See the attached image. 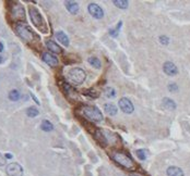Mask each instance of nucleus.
<instances>
[{
  "mask_svg": "<svg viewBox=\"0 0 190 176\" xmlns=\"http://www.w3.org/2000/svg\"><path fill=\"white\" fill-rule=\"evenodd\" d=\"M2 50H3V45H2L1 43H0V52H1Z\"/></svg>",
  "mask_w": 190,
  "mask_h": 176,
  "instance_id": "nucleus-32",
  "label": "nucleus"
},
{
  "mask_svg": "<svg viewBox=\"0 0 190 176\" xmlns=\"http://www.w3.org/2000/svg\"><path fill=\"white\" fill-rule=\"evenodd\" d=\"M82 113L87 119L92 122H102L104 119L103 113L97 107L94 105H83L82 107Z\"/></svg>",
  "mask_w": 190,
  "mask_h": 176,
  "instance_id": "nucleus-5",
  "label": "nucleus"
},
{
  "mask_svg": "<svg viewBox=\"0 0 190 176\" xmlns=\"http://www.w3.org/2000/svg\"><path fill=\"white\" fill-rule=\"evenodd\" d=\"M2 61H3V60H2V57H1V55H0V64H1V63H2Z\"/></svg>",
  "mask_w": 190,
  "mask_h": 176,
  "instance_id": "nucleus-33",
  "label": "nucleus"
},
{
  "mask_svg": "<svg viewBox=\"0 0 190 176\" xmlns=\"http://www.w3.org/2000/svg\"><path fill=\"white\" fill-rule=\"evenodd\" d=\"M123 26V22H119V23L117 24V26L115 27V29H111V31H109V35L111 36V37H117L118 34H119V31H120V27Z\"/></svg>",
  "mask_w": 190,
  "mask_h": 176,
  "instance_id": "nucleus-23",
  "label": "nucleus"
},
{
  "mask_svg": "<svg viewBox=\"0 0 190 176\" xmlns=\"http://www.w3.org/2000/svg\"><path fill=\"white\" fill-rule=\"evenodd\" d=\"M116 90L114 89L113 87H107V88H105V96L107 98H115L116 97Z\"/></svg>",
  "mask_w": 190,
  "mask_h": 176,
  "instance_id": "nucleus-26",
  "label": "nucleus"
},
{
  "mask_svg": "<svg viewBox=\"0 0 190 176\" xmlns=\"http://www.w3.org/2000/svg\"><path fill=\"white\" fill-rule=\"evenodd\" d=\"M104 110H105V112L107 113L108 115H111V117H114V115L117 114V107H116L114 103H106L105 105H104Z\"/></svg>",
  "mask_w": 190,
  "mask_h": 176,
  "instance_id": "nucleus-17",
  "label": "nucleus"
},
{
  "mask_svg": "<svg viewBox=\"0 0 190 176\" xmlns=\"http://www.w3.org/2000/svg\"><path fill=\"white\" fill-rule=\"evenodd\" d=\"M166 174L167 176H184V171L180 169V167L177 166H169L166 171Z\"/></svg>",
  "mask_w": 190,
  "mask_h": 176,
  "instance_id": "nucleus-15",
  "label": "nucleus"
},
{
  "mask_svg": "<svg viewBox=\"0 0 190 176\" xmlns=\"http://www.w3.org/2000/svg\"><path fill=\"white\" fill-rule=\"evenodd\" d=\"M163 107L167 110H175L176 103L174 102V100L169 99V98H163Z\"/></svg>",
  "mask_w": 190,
  "mask_h": 176,
  "instance_id": "nucleus-18",
  "label": "nucleus"
},
{
  "mask_svg": "<svg viewBox=\"0 0 190 176\" xmlns=\"http://www.w3.org/2000/svg\"><path fill=\"white\" fill-rule=\"evenodd\" d=\"M168 90L172 91V93H177V91H178L177 84H175V83H171V84H169V85H168Z\"/></svg>",
  "mask_w": 190,
  "mask_h": 176,
  "instance_id": "nucleus-28",
  "label": "nucleus"
},
{
  "mask_svg": "<svg viewBox=\"0 0 190 176\" xmlns=\"http://www.w3.org/2000/svg\"><path fill=\"white\" fill-rule=\"evenodd\" d=\"M163 71H164V73H165L166 75H168V76H175L178 73L177 67L174 64L173 62H169V61L165 62L163 64Z\"/></svg>",
  "mask_w": 190,
  "mask_h": 176,
  "instance_id": "nucleus-10",
  "label": "nucleus"
},
{
  "mask_svg": "<svg viewBox=\"0 0 190 176\" xmlns=\"http://www.w3.org/2000/svg\"><path fill=\"white\" fill-rule=\"evenodd\" d=\"M65 6L71 14H77L78 12H79V5L75 1H71V0L65 1Z\"/></svg>",
  "mask_w": 190,
  "mask_h": 176,
  "instance_id": "nucleus-12",
  "label": "nucleus"
},
{
  "mask_svg": "<svg viewBox=\"0 0 190 176\" xmlns=\"http://www.w3.org/2000/svg\"><path fill=\"white\" fill-rule=\"evenodd\" d=\"M42 59H43V61L45 62L46 64L51 65V67H56V65H58V63H59L57 58L54 55H51V52H43Z\"/></svg>",
  "mask_w": 190,
  "mask_h": 176,
  "instance_id": "nucleus-11",
  "label": "nucleus"
},
{
  "mask_svg": "<svg viewBox=\"0 0 190 176\" xmlns=\"http://www.w3.org/2000/svg\"><path fill=\"white\" fill-rule=\"evenodd\" d=\"M87 11H89V13L94 17V19L99 20V19H103V17H104L103 9H102L97 3H90V5L87 6Z\"/></svg>",
  "mask_w": 190,
  "mask_h": 176,
  "instance_id": "nucleus-9",
  "label": "nucleus"
},
{
  "mask_svg": "<svg viewBox=\"0 0 190 176\" xmlns=\"http://www.w3.org/2000/svg\"><path fill=\"white\" fill-rule=\"evenodd\" d=\"M11 6H9V9H8V15L13 22L15 23H21L22 21H25V11L23 6L20 2H9Z\"/></svg>",
  "mask_w": 190,
  "mask_h": 176,
  "instance_id": "nucleus-3",
  "label": "nucleus"
},
{
  "mask_svg": "<svg viewBox=\"0 0 190 176\" xmlns=\"http://www.w3.org/2000/svg\"><path fill=\"white\" fill-rule=\"evenodd\" d=\"M46 47L48 48L51 52L54 53H60L63 51V49L53 40H46Z\"/></svg>",
  "mask_w": 190,
  "mask_h": 176,
  "instance_id": "nucleus-16",
  "label": "nucleus"
},
{
  "mask_svg": "<svg viewBox=\"0 0 190 176\" xmlns=\"http://www.w3.org/2000/svg\"><path fill=\"white\" fill-rule=\"evenodd\" d=\"M29 12H30V17H31L32 23L34 24V26L36 27L38 31H41L42 33H47L48 31V27H47V23L44 20L43 15L41 14V12L38 11L36 7L34 6H30L29 8Z\"/></svg>",
  "mask_w": 190,
  "mask_h": 176,
  "instance_id": "nucleus-2",
  "label": "nucleus"
},
{
  "mask_svg": "<svg viewBox=\"0 0 190 176\" xmlns=\"http://www.w3.org/2000/svg\"><path fill=\"white\" fill-rule=\"evenodd\" d=\"M160 43L162 45H168L169 44V38L166 36H160Z\"/></svg>",
  "mask_w": 190,
  "mask_h": 176,
  "instance_id": "nucleus-29",
  "label": "nucleus"
},
{
  "mask_svg": "<svg viewBox=\"0 0 190 176\" xmlns=\"http://www.w3.org/2000/svg\"><path fill=\"white\" fill-rule=\"evenodd\" d=\"M118 105H119V109H120L123 113H126V114H131L133 112V110H135V107H133L132 102H131L128 98L123 97V98H121V99H119Z\"/></svg>",
  "mask_w": 190,
  "mask_h": 176,
  "instance_id": "nucleus-8",
  "label": "nucleus"
},
{
  "mask_svg": "<svg viewBox=\"0 0 190 176\" xmlns=\"http://www.w3.org/2000/svg\"><path fill=\"white\" fill-rule=\"evenodd\" d=\"M55 36H56V38L58 39V41H59L60 44H63V46H66V47L69 46V38H68V36L66 35L63 31L56 32Z\"/></svg>",
  "mask_w": 190,
  "mask_h": 176,
  "instance_id": "nucleus-14",
  "label": "nucleus"
},
{
  "mask_svg": "<svg viewBox=\"0 0 190 176\" xmlns=\"http://www.w3.org/2000/svg\"><path fill=\"white\" fill-rule=\"evenodd\" d=\"M83 94H84L85 96H89V97H91V98L99 97V93H97L96 90H94V89H87V90L83 91Z\"/></svg>",
  "mask_w": 190,
  "mask_h": 176,
  "instance_id": "nucleus-27",
  "label": "nucleus"
},
{
  "mask_svg": "<svg viewBox=\"0 0 190 176\" xmlns=\"http://www.w3.org/2000/svg\"><path fill=\"white\" fill-rule=\"evenodd\" d=\"M9 99L11 100V101H18V100L21 98V94H20L19 90H17V89H13V90H11L9 93Z\"/></svg>",
  "mask_w": 190,
  "mask_h": 176,
  "instance_id": "nucleus-22",
  "label": "nucleus"
},
{
  "mask_svg": "<svg viewBox=\"0 0 190 176\" xmlns=\"http://www.w3.org/2000/svg\"><path fill=\"white\" fill-rule=\"evenodd\" d=\"M6 164V157H3L1 153H0V166H3Z\"/></svg>",
  "mask_w": 190,
  "mask_h": 176,
  "instance_id": "nucleus-30",
  "label": "nucleus"
},
{
  "mask_svg": "<svg viewBox=\"0 0 190 176\" xmlns=\"http://www.w3.org/2000/svg\"><path fill=\"white\" fill-rule=\"evenodd\" d=\"M6 173L8 176H23V167L17 163V162H12V163H9L6 167Z\"/></svg>",
  "mask_w": 190,
  "mask_h": 176,
  "instance_id": "nucleus-7",
  "label": "nucleus"
},
{
  "mask_svg": "<svg viewBox=\"0 0 190 176\" xmlns=\"http://www.w3.org/2000/svg\"><path fill=\"white\" fill-rule=\"evenodd\" d=\"M135 155H137V157L139 158V160H141V161H144L148 158V152L144 149H138L137 151H135Z\"/></svg>",
  "mask_w": 190,
  "mask_h": 176,
  "instance_id": "nucleus-25",
  "label": "nucleus"
},
{
  "mask_svg": "<svg viewBox=\"0 0 190 176\" xmlns=\"http://www.w3.org/2000/svg\"><path fill=\"white\" fill-rule=\"evenodd\" d=\"M111 159L119 164L120 166L125 167L127 170H131L135 166V162H133L132 158L128 155L127 153L123 152V151H115V152L111 153Z\"/></svg>",
  "mask_w": 190,
  "mask_h": 176,
  "instance_id": "nucleus-4",
  "label": "nucleus"
},
{
  "mask_svg": "<svg viewBox=\"0 0 190 176\" xmlns=\"http://www.w3.org/2000/svg\"><path fill=\"white\" fill-rule=\"evenodd\" d=\"M87 62H89L93 67H95V69H101V67H102V62L99 61V59L96 57H90L89 59H87Z\"/></svg>",
  "mask_w": 190,
  "mask_h": 176,
  "instance_id": "nucleus-20",
  "label": "nucleus"
},
{
  "mask_svg": "<svg viewBox=\"0 0 190 176\" xmlns=\"http://www.w3.org/2000/svg\"><path fill=\"white\" fill-rule=\"evenodd\" d=\"M113 3L119 9H127L128 6H129V2L127 0H114Z\"/></svg>",
  "mask_w": 190,
  "mask_h": 176,
  "instance_id": "nucleus-21",
  "label": "nucleus"
},
{
  "mask_svg": "<svg viewBox=\"0 0 190 176\" xmlns=\"http://www.w3.org/2000/svg\"><path fill=\"white\" fill-rule=\"evenodd\" d=\"M41 128L43 129L44 132H51V131H54V125L51 122L48 121V120H44V121H42Z\"/></svg>",
  "mask_w": 190,
  "mask_h": 176,
  "instance_id": "nucleus-19",
  "label": "nucleus"
},
{
  "mask_svg": "<svg viewBox=\"0 0 190 176\" xmlns=\"http://www.w3.org/2000/svg\"><path fill=\"white\" fill-rule=\"evenodd\" d=\"M130 176H141V175H139V174H131Z\"/></svg>",
  "mask_w": 190,
  "mask_h": 176,
  "instance_id": "nucleus-34",
  "label": "nucleus"
},
{
  "mask_svg": "<svg viewBox=\"0 0 190 176\" xmlns=\"http://www.w3.org/2000/svg\"><path fill=\"white\" fill-rule=\"evenodd\" d=\"M94 138H95V140H96L101 146L107 145V139H106V137L104 136L103 132H102L101 129H96V131H95V133H94Z\"/></svg>",
  "mask_w": 190,
  "mask_h": 176,
  "instance_id": "nucleus-13",
  "label": "nucleus"
},
{
  "mask_svg": "<svg viewBox=\"0 0 190 176\" xmlns=\"http://www.w3.org/2000/svg\"><path fill=\"white\" fill-rule=\"evenodd\" d=\"M68 78L75 85H81L87 78V74L80 67H73L68 72Z\"/></svg>",
  "mask_w": 190,
  "mask_h": 176,
  "instance_id": "nucleus-6",
  "label": "nucleus"
},
{
  "mask_svg": "<svg viewBox=\"0 0 190 176\" xmlns=\"http://www.w3.org/2000/svg\"><path fill=\"white\" fill-rule=\"evenodd\" d=\"M13 155H11V153H6V159H11Z\"/></svg>",
  "mask_w": 190,
  "mask_h": 176,
  "instance_id": "nucleus-31",
  "label": "nucleus"
},
{
  "mask_svg": "<svg viewBox=\"0 0 190 176\" xmlns=\"http://www.w3.org/2000/svg\"><path fill=\"white\" fill-rule=\"evenodd\" d=\"M38 114H39V111L36 109V108L31 107V108H29V109L26 110V115L29 117H37Z\"/></svg>",
  "mask_w": 190,
  "mask_h": 176,
  "instance_id": "nucleus-24",
  "label": "nucleus"
},
{
  "mask_svg": "<svg viewBox=\"0 0 190 176\" xmlns=\"http://www.w3.org/2000/svg\"><path fill=\"white\" fill-rule=\"evenodd\" d=\"M15 33H17V35L19 36L22 40H24L27 44H33L35 41L39 40V36L25 23L17 24L15 25Z\"/></svg>",
  "mask_w": 190,
  "mask_h": 176,
  "instance_id": "nucleus-1",
  "label": "nucleus"
}]
</instances>
